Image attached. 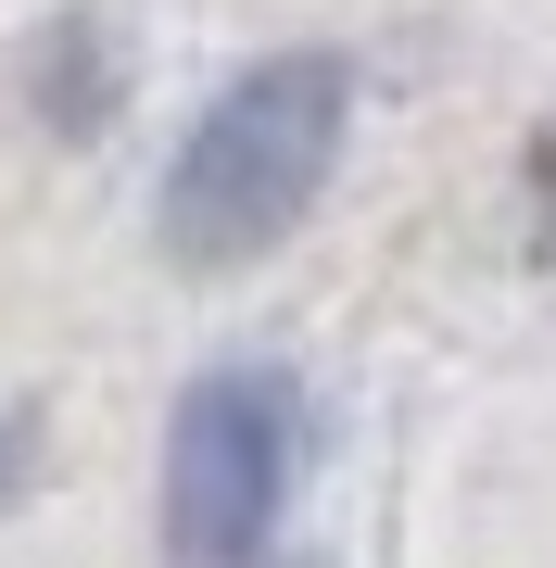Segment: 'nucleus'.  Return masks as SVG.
Returning <instances> with one entry per match:
<instances>
[{"instance_id":"nucleus-1","label":"nucleus","mask_w":556,"mask_h":568,"mask_svg":"<svg viewBox=\"0 0 556 568\" xmlns=\"http://www.w3.org/2000/svg\"><path fill=\"white\" fill-rule=\"evenodd\" d=\"M342 114H354V77L330 51H279L253 77L215 89V114L190 126L178 178H165V253L228 278V265L279 253L304 203L330 190V152H342Z\"/></svg>"},{"instance_id":"nucleus-2","label":"nucleus","mask_w":556,"mask_h":568,"mask_svg":"<svg viewBox=\"0 0 556 568\" xmlns=\"http://www.w3.org/2000/svg\"><path fill=\"white\" fill-rule=\"evenodd\" d=\"M304 480V392L279 366H215L190 379L165 429V556L178 568H253Z\"/></svg>"},{"instance_id":"nucleus-3","label":"nucleus","mask_w":556,"mask_h":568,"mask_svg":"<svg viewBox=\"0 0 556 568\" xmlns=\"http://www.w3.org/2000/svg\"><path fill=\"white\" fill-rule=\"evenodd\" d=\"M26 443H39V429H26V417H0V480L26 467Z\"/></svg>"},{"instance_id":"nucleus-4","label":"nucleus","mask_w":556,"mask_h":568,"mask_svg":"<svg viewBox=\"0 0 556 568\" xmlns=\"http://www.w3.org/2000/svg\"><path fill=\"white\" fill-rule=\"evenodd\" d=\"M253 568H266V556H253ZM291 568H304V556H291Z\"/></svg>"}]
</instances>
